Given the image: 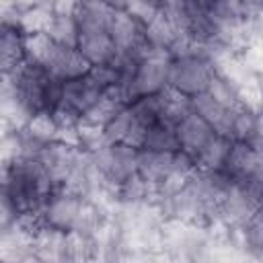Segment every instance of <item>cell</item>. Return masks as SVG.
<instances>
[{
	"instance_id": "cell-1",
	"label": "cell",
	"mask_w": 263,
	"mask_h": 263,
	"mask_svg": "<svg viewBox=\"0 0 263 263\" xmlns=\"http://www.w3.org/2000/svg\"><path fill=\"white\" fill-rule=\"evenodd\" d=\"M214 76H216V70L208 58L189 55V58L171 60L168 88L177 90L187 99H193L201 92H208Z\"/></svg>"
},
{
	"instance_id": "cell-2",
	"label": "cell",
	"mask_w": 263,
	"mask_h": 263,
	"mask_svg": "<svg viewBox=\"0 0 263 263\" xmlns=\"http://www.w3.org/2000/svg\"><path fill=\"white\" fill-rule=\"evenodd\" d=\"M138 154L140 150L129 148L125 144H109L90 156L103 183L109 189H115L134 175H138Z\"/></svg>"
},
{
	"instance_id": "cell-3",
	"label": "cell",
	"mask_w": 263,
	"mask_h": 263,
	"mask_svg": "<svg viewBox=\"0 0 263 263\" xmlns=\"http://www.w3.org/2000/svg\"><path fill=\"white\" fill-rule=\"evenodd\" d=\"M168 72H171V58L164 51L148 53L136 68V74L129 84L132 103L138 97L160 95L168 88Z\"/></svg>"
},
{
	"instance_id": "cell-4",
	"label": "cell",
	"mask_w": 263,
	"mask_h": 263,
	"mask_svg": "<svg viewBox=\"0 0 263 263\" xmlns=\"http://www.w3.org/2000/svg\"><path fill=\"white\" fill-rule=\"evenodd\" d=\"M84 201H86V197H80V195L64 191V189L53 193L47 199L45 208L41 210L43 226H49V228H55L62 232L74 230V226L80 218V212L84 208Z\"/></svg>"
},
{
	"instance_id": "cell-5",
	"label": "cell",
	"mask_w": 263,
	"mask_h": 263,
	"mask_svg": "<svg viewBox=\"0 0 263 263\" xmlns=\"http://www.w3.org/2000/svg\"><path fill=\"white\" fill-rule=\"evenodd\" d=\"M35 232H31L21 220L0 228V263H23L33 255Z\"/></svg>"
},
{
	"instance_id": "cell-6",
	"label": "cell",
	"mask_w": 263,
	"mask_h": 263,
	"mask_svg": "<svg viewBox=\"0 0 263 263\" xmlns=\"http://www.w3.org/2000/svg\"><path fill=\"white\" fill-rule=\"evenodd\" d=\"M105 95V90H101L90 76L78 78V80H66L64 82V97H62V105L70 111H74L76 115L84 117Z\"/></svg>"
},
{
	"instance_id": "cell-7",
	"label": "cell",
	"mask_w": 263,
	"mask_h": 263,
	"mask_svg": "<svg viewBox=\"0 0 263 263\" xmlns=\"http://www.w3.org/2000/svg\"><path fill=\"white\" fill-rule=\"evenodd\" d=\"M173 173H175V152L140 150V154H138V175L154 189V193Z\"/></svg>"
},
{
	"instance_id": "cell-8",
	"label": "cell",
	"mask_w": 263,
	"mask_h": 263,
	"mask_svg": "<svg viewBox=\"0 0 263 263\" xmlns=\"http://www.w3.org/2000/svg\"><path fill=\"white\" fill-rule=\"evenodd\" d=\"M27 62L25 33L18 27L0 25V66L2 74H16Z\"/></svg>"
},
{
	"instance_id": "cell-9",
	"label": "cell",
	"mask_w": 263,
	"mask_h": 263,
	"mask_svg": "<svg viewBox=\"0 0 263 263\" xmlns=\"http://www.w3.org/2000/svg\"><path fill=\"white\" fill-rule=\"evenodd\" d=\"M216 136V132L195 113L187 115L179 125H177V138H179V146L183 152H187L189 156H197L205 144Z\"/></svg>"
},
{
	"instance_id": "cell-10",
	"label": "cell",
	"mask_w": 263,
	"mask_h": 263,
	"mask_svg": "<svg viewBox=\"0 0 263 263\" xmlns=\"http://www.w3.org/2000/svg\"><path fill=\"white\" fill-rule=\"evenodd\" d=\"M33 255L39 259V263H70L68 247H66V232L49 228V226H41L35 232Z\"/></svg>"
},
{
	"instance_id": "cell-11",
	"label": "cell",
	"mask_w": 263,
	"mask_h": 263,
	"mask_svg": "<svg viewBox=\"0 0 263 263\" xmlns=\"http://www.w3.org/2000/svg\"><path fill=\"white\" fill-rule=\"evenodd\" d=\"M191 109H193V113L199 115L216 134L228 136L234 109L224 107V105H222L220 101H216L210 92H201V95L193 97V99H191Z\"/></svg>"
},
{
	"instance_id": "cell-12",
	"label": "cell",
	"mask_w": 263,
	"mask_h": 263,
	"mask_svg": "<svg viewBox=\"0 0 263 263\" xmlns=\"http://www.w3.org/2000/svg\"><path fill=\"white\" fill-rule=\"evenodd\" d=\"M78 51L92 66H107L117 55V47L109 31H82L78 41Z\"/></svg>"
},
{
	"instance_id": "cell-13",
	"label": "cell",
	"mask_w": 263,
	"mask_h": 263,
	"mask_svg": "<svg viewBox=\"0 0 263 263\" xmlns=\"http://www.w3.org/2000/svg\"><path fill=\"white\" fill-rule=\"evenodd\" d=\"M66 47L58 45L53 39H49V35L45 33H33V35H25V53H27V62L39 64L45 70L53 72L62 53Z\"/></svg>"
},
{
	"instance_id": "cell-14",
	"label": "cell",
	"mask_w": 263,
	"mask_h": 263,
	"mask_svg": "<svg viewBox=\"0 0 263 263\" xmlns=\"http://www.w3.org/2000/svg\"><path fill=\"white\" fill-rule=\"evenodd\" d=\"M117 12L115 2H78L76 21L82 31H109Z\"/></svg>"
},
{
	"instance_id": "cell-15",
	"label": "cell",
	"mask_w": 263,
	"mask_h": 263,
	"mask_svg": "<svg viewBox=\"0 0 263 263\" xmlns=\"http://www.w3.org/2000/svg\"><path fill=\"white\" fill-rule=\"evenodd\" d=\"M228 138L236 144H255L259 138V113L249 107H238L232 113Z\"/></svg>"
},
{
	"instance_id": "cell-16",
	"label": "cell",
	"mask_w": 263,
	"mask_h": 263,
	"mask_svg": "<svg viewBox=\"0 0 263 263\" xmlns=\"http://www.w3.org/2000/svg\"><path fill=\"white\" fill-rule=\"evenodd\" d=\"M232 144H234V142H232L228 136L216 134V136L205 144V148L195 156L197 171H218V168H224Z\"/></svg>"
},
{
	"instance_id": "cell-17",
	"label": "cell",
	"mask_w": 263,
	"mask_h": 263,
	"mask_svg": "<svg viewBox=\"0 0 263 263\" xmlns=\"http://www.w3.org/2000/svg\"><path fill=\"white\" fill-rule=\"evenodd\" d=\"M53 18L51 2H25L21 14V29L25 35L45 33Z\"/></svg>"
},
{
	"instance_id": "cell-18",
	"label": "cell",
	"mask_w": 263,
	"mask_h": 263,
	"mask_svg": "<svg viewBox=\"0 0 263 263\" xmlns=\"http://www.w3.org/2000/svg\"><path fill=\"white\" fill-rule=\"evenodd\" d=\"M142 150H154V152H179V138H177V127L166 123V121H158L154 125L148 127L146 134V142Z\"/></svg>"
},
{
	"instance_id": "cell-19",
	"label": "cell",
	"mask_w": 263,
	"mask_h": 263,
	"mask_svg": "<svg viewBox=\"0 0 263 263\" xmlns=\"http://www.w3.org/2000/svg\"><path fill=\"white\" fill-rule=\"evenodd\" d=\"M45 35H49V39H53L58 45H62L66 49H78L80 27H78L76 16H55L53 14Z\"/></svg>"
},
{
	"instance_id": "cell-20",
	"label": "cell",
	"mask_w": 263,
	"mask_h": 263,
	"mask_svg": "<svg viewBox=\"0 0 263 263\" xmlns=\"http://www.w3.org/2000/svg\"><path fill=\"white\" fill-rule=\"evenodd\" d=\"M177 37H179V33L166 21V16L162 14V8H160V14L148 27H144V39H146L148 47L154 49V51H164L166 53Z\"/></svg>"
},
{
	"instance_id": "cell-21",
	"label": "cell",
	"mask_w": 263,
	"mask_h": 263,
	"mask_svg": "<svg viewBox=\"0 0 263 263\" xmlns=\"http://www.w3.org/2000/svg\"><path fill=\"white\" fill-rule=\"evenodd\" d=\"M90 70H92V64L78 49H64V53H62V58H60V62L51 74L66 82V80L84 78L90 74Z\"/></svg>"
},
{
	"instance_id": "cell-22",
	"label": "cell",
	"mask_w": 263,
	"mask_h": 263,
	"mask_svg": "<svg viewBox=\"0 0 263 263\" xmlns=\"http://www.w3.org/2000/svg\"><path fill=\"white\" fill-rule=\"evenodd\" d=\"M23 132L27 136H31L33 140L41 142V144H51V142H58V136H60V125L53 117V113L49 111H41V113H35L27 125L23 127Z\"/></svg>"
},
{
	"instance_id": "cell-23",
	"label": "cell",
	"mask_w": 263,
	"mask_h": 263,
	"mask_svg": "<svg viewBox=\"0 0 263 263\" xmlns=\"http://www.w3.org/2000/svg\"><path fill=\"white\" fill-rule=\"evenodd\" d=\"M242 228V242H245V251L249 257H263V208L259 205L245 224H240Z\"/></svg>"
},
{
	"instance_id": "cell-24",
	"label": "cell",
	"mask_w": 263,
	"mask_h": 263,
	"mask_svg": "<svg viewBox=\"0 0 263 263\" xmlns=\"http://www.w3.org/2000/svg\"><path fill=\"white\" fill-rule=\"evenodd\" d=\"M134 117L138 121H142L146 127L162 121V111H164V105H162V92L160 95H150V97H138L132 105H129Z\"/></svg>"
},
{
	"instance_id": "cell-25",
	"label": "cell",
	"mask_w": 263,
	"mask_h": 263,
	"mask_svg": "<svg viewBox=\"0 0 263 263\" xmlns=\"http://www.w3.org/2000/svg\"><path fill=\"white\" fill-rule=\"evenodd\" d=\"M134 121H136V117H134V113H132L129 107L119 109V111L103 125V132H105L107 142H109V144H123V140L127 138V134H129V129H132V125H134Z\"/></svg>"
},
{
	"instance_id": "cell-26",
	"label": "cell",
	"mask_w": 263,
	"mask_h": 263,
	"mask_svg": "<svg viewBox=\"0 0 263 263\" xmlns=\"http://www.w3.org/2000/svg\"><path fill=\"white\" fill-rule=\"evenodd\" d=\"M2 164H12L25 158V134L23 129H6L2 132Z\"/></svg>"
},
{
	"instance_id": "cell-27",
	"label": "cell",
	"mask_w": 263,
	"mask_h": 263,
	"mask_svg": "<svg viewBox=\"0 0 263 263\" xmlns=\"http://www.w3.org/2000/svg\"><path fill=\"white\" fill-rule=\"evenodd\" d=\"M119 6L136 18L142 27H148L160 14V0H134V2H119Z\"/></svg>"
},
{
	"instance_id": "cell-28",
	"label": "cell",
	"mask_w": 263,
	"mask_h": 263,
	"mask_svg": "<svg viewBox=\"0 0 263 263\" xmlns=\"http://www.w3.org/2000/svg\"><path fill=\"white\" fill-rule=\"evenodd\" d=\"M208 92H210L216 101H220L224 107H228V109H238V107H242V105H240L238 90H236L226 78H222V76H218V74L212 78Z\"/></svg>"
},
{
	"instance_id": "cell-29",
	"label": "cell",
	"mask_w": 263,
	"mask_h": 263,
	"mask_svg": "<svg viewBox=\"0 0 263 263\" xmlns=\"http://www.w3.org/2000/svg\"><path fill=\"white\" fill-rule=\"evenodd\" d=\"M240 55H242L245 64H247L253 72L263 74V39H257L255 43H251Z\"/></svg>"
},
{
	"instance_id": "cell-30",
	"label": "cell",
	"mask_w": 263,
	"mask_h": 263,
	"mask_svg": "<svg viewBox=\"0 0 263 263\" xmlns=\"http://www.w3.org/2000/svg\"><path fill=\"white\" fill-rule=\"evenodd\" d=\"M259 205L263 208V191H261V197H259Z\"/></svg>"
},
{
	"instance_id": "cell-31",
	"label": "cell",
	"mask_w": 263,
	"mask_h": 263,
	"mask_svg": "<svg viewBox=\"0 0 263 263\" xmlns=\"http://www.w3.org/2000/svg\"><path fill=\"white\" fill-rule=\"evenodd\" d=\"M261 84H263V74H261Z\"/></svg>"
}]
</instances>
